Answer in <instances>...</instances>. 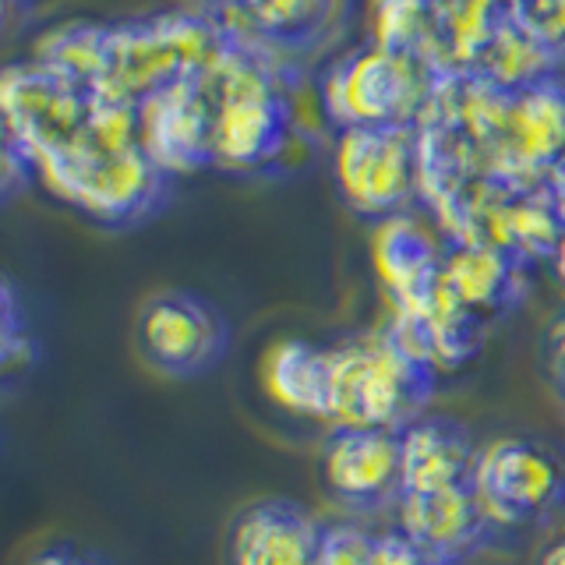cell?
<instances>
[{"label":"cell","instance_id":"obj_28","mask_svg":"<svg viewBox=\"0 0 565 565\" xmlns=\"http://www.w3.org/2000/svg\"><path fill=\"white\" fill-rule=\"evenodd\" d=\"M534 565H565V534H558L552 544H544Z\"/></svg>","mask_w":565,"mask_h":565},{"label":"cell","instance_id":"obj_2","mask_svg":"<svg viewBox=\"0 0 565 565\" xmlns=\"http://www.w3.org/2000/svg\"><path fill=\"white\" fill-rule=\"evenodd\" d=\"M435 361L396 318L388 329L332 347V424L403 431L428 414Z\"/></svg>","mask_w":565,"mask_h":565},{"label":"cell","instance_id":"obj_13","mask_svg":"<svg viewBox=\"0 0 565 565\" xmlns=\"http://www.w3.org/2000/svg\"><path fill=\"white\" fill-rule=\"evenodd\" d=\"M141 149L170 177L212 167V103L194 78L159 88L138 106Z\"/></svg>","mask_w":565,"mask_h":565},{"label":"cell","instance_id":"obj_15","mask_svg":"<svg viewBox=\"0 0 565 565\" xmlns=\"http://www.w3.org/2000/svg\"><path fill=\"white\" fill-rule=\"evenodd\" d=\"M523 258L488 241H452L441 255V287L473 318H491L512 308L523 294Z\"/></svg>","mask_w":565,"mask_h":565},{"label":"cell","instance_id":"obj_30","mask_svg":"<svg viewBox=\"0 0 565 565\" xmlns=\"http://www.w3.org/2000/svg\"><path fill=\"white\" fill-rule=\"evenodd\" d=\"M555 262H558V273H562V279H565V241H562V247H558V255H555Z\"/></svg>","mask_w":565,"mask_h":565},{"label":"cell","instance_id":"obj_21","mask_svg":"<svg viewBox=\"0 0 565 565\" xmlns=\"http://www.w3.org/2000/svg\"><path fill=\"white\" fill-rule=\"evenodd\" d=\"M106 46H110V22H93V18H75V22H61L35 35L32 57L57 75L96 88L106 67Z\"/></svg>","mask_w":565,"mask_h":565},{"label":"cell","instance_id":"obj_17","mask_svg":"<svg viewBox=\"0 0 565 565\" xmlns=\"http://www.w3.org/2000/svg\"><path fill=\"white\" fill-rule=\"evenodd\" d=\"M431 64L438 75H467L477 50L509 18V0H428Z\"/></svg>","mask_w":565,"mask_h":565},{"label":"cell","instance_id":"obj_16","mask_svg":"<svg viewBox=\"0 0 565 565\" xmlns=\"http://www.w3.org/2000/svg\"><path fill=\"white\" fill-rule=\"evenodd\" d=\"M379 269L385 282L393 287L396 311L403 318L428 315L441 294V258L428 237L403 220H388L375 244Z\"/></svg>","mask_w":565,"mask_h":565},{"label":"cell","instance_id":"obj_6","mask_svg":"<svg viewBox=\"0 0 565 565\" xmlns=\"http://www.w3.org/2000/svg\"><path fill=\"white\" fill-rule=\"evenodd\" d=\"M473 488L505 530L544 526L565 512V449L534 435L481 446Z\"/></svg>","mask_w":565,"mask_h":565},{"label":"cell","instance_id":"obj_1","mask_svg":"<svg viewBox=\"0 0 565 565\" xmlns=\"http://www.w3.org/2000/svg\"><path fill=\"white\" fill-rule=\"evenodd\" d=\"M244 18V14H241ZM230 25V43L199 82L212 103V167L265 170L290 141V99L269 43L247 29Z\"/></svg>","mask_w":565,"mask_h":565},{"label":"cell","instance_id":"obj_31","mask_svg":"<svg viewBox=\"0 0 565 565\" xmlns=\"http://www.w3.org/2000/svg\"><path fill=\"white\" fill-rule=\"evenodd\" d=\"M209 4H216V8H223V4H237V0H209Z\"/></svg>","mask_w":565,"mask_h":565},{"label":"cell","instance_id":"obj_5","mask_svg":"<svg viewBox=\"0 0 565 565\" xmlns=\"http://www.w3.org/2000/svg\"><path fill=\"white\" fill-rule=\"evenodd\" d=\"M438 71L417 53L385 50L371 40L347 53L318 82L326 117L340 131L350 128H417L435 96Z\"/></svg>","mask_w":565,"mask_h":565},{"label":"cell","instance_id":"obj_11","mask_svg":"<svg viewBox=\"0 0 565 565\" xmlns=\"http://www.w3.org/2000/svg\"><path fill=\"white\" fill-rule=\"evenodd\" d=\"M399 530L411 534L449 565H463L473 555H481L502 534V523L491 516L481 491L473 484L428 491V494H403L396 509Z\"/></svg>","mask_w":565,"mask_h":565},{"label":"cell","instance_id":"obj_14","mask_svg":"<svg viewBox=\"0 0 565 565\" xmlns=\"http://www.w3.org/2000/svg\"><path fill=\"white\" fill-rule=\"evenodd\" d=\"M477 446L473 431L449 414H424L403 428V494H428L473 484Z\"/></svg>","mask_w":565,"mask_h":565},{"label":"cell","instance_id":"obj_10","mask_svg":"<svg viewBox=\"0 0 565 565\" xmlns=\"http://www.w3.org/2000/svg\"><path fill=\"white\" fill-rule=\"evenodd\" d=\"M326 499L350 516H379L403 502V431L332 424L318 449Z\"/></svg>","mask_w":565,"mask_h":565},{"label":"cell","instance_id":"obj_8","mask_svg":"<svg viewBox=\"0 0 565 565\" xmlns=\"http://www.w3.org/2000/svg\"><path fill=\"white\" fill-rule=\"evenodd\" d=\"M335 188L347 209L388 223L420 194L417 128H350L335 141Z\"/></svg>","mask_w":565,"mask_h":565},{"label":"cell","instance_id":"obj_9","mask_svg":"<svg viewBox=\"0 0 565 565\" xmlns=\"http://www.w3.org/2000/svg\"><path fill=\"white\" fill-rule=\"evenodd\" d=\"M0 103H4V141L22 149L32 163L88 138L93 88L35 61L8 64Z\"/></svg>","mask_w":565,"mask_h":565},{"label":"cell","instance_id":"obj_27","mask_svg":"<svg viewBox=\"0 0 565 565\" xmlns=\"http://www.w3.org/2000/svg\"><path fill=\"white\" fill-rule=\"evenodd\" d=\"M25 565H114L106 555H99L96 547L78 544V541H53L40 547Z\"/></svg>","mask_w":565,"mask_h":565},{"label":"cell","instance_id":"obj_25","mask_svg":"<svg viewBox=\"0 0 565 565\" xmlns=\"http://www.w3.org/2000/svg\"><path fill=\"white\" fill-rule=\"evenodd\" d=\"M371 565H449L446 558H438L424 544H417L411 534H403L399 526L382 530L375 544V562Z\"/></svg>","mask_w":565,"mask_h":565},{"label":"cell","instance_id":"obj_23","mask_svg":"<svg viewBox=\"0 0 565 565\" xmlns=\"http://www.w3.org/2000/svg\"><path fill=\"white\" fill-rule=\"evenodd\" d=\"M509 14L555 61H565V0H509Z\"/></svg>","mask_w":565,"mask_h":565},{"label":"cell","instance_id":"obj_3","mask_svg":"<svg viewBox=\"0 0 565 565\" xmlns=\"http://www.w3.org/2000/svg\"><path fill=\"white\" fill-rule=\"evenodd\" d=\"M230 43L220 14L159 11L149 18L110 22V46L96 93L141 106L159 88L194 78Z\"/></svg>","mask_w":565,"mask_h":565},{"label":"cell","instance_id":"obj_4","mask_svg":"<svg viewBox=\"0 0 565 565\" xmlns=\"http://www.w3.org/2000/svg\"><path fill=\"white\" fill-rule=\"evenodd\" d=\"M32 167L61 202L114 230L146 223L163 209L170 191V173L141 146L110 149L85 138L64 152L35 159Z\"/></svg>","mask_w":565,"mask_h":565},{"label":"cell","instance_id":"obj_18","mask_svg":"<svg viewBox=\"0 0 565 565\" xmlns=\"http://www.w3.org/2000/svg\"><path fill=\"white\" fill-rule=\"evenodd\" d=\"M555 61L534 35L523 25H516V18H505V22L491 32V40L477 50V57L467 71V78L481 82L488 88H499V93H520L544 78H555Z\"/></svg>","mask_w":565,"mask_h":565},{"label":"cell","instance_id":"obj_24","mask_svg":"<svg viewBox=\"0 0 565 565\" xmlns=\"http://www.w3.org/2000/svg\"><path fill=\"white\" fill-rule=\"evenodd\" d=\"M35 353H40V347H35L29 332V318H22V308H18L14 282L4 279V335H0V361H4L8 379H14L18 367H32Z\"/></svg>","mask_w":565,"mask_h":565},{"label":"cell","instance_id":"obj_19","mask_svg":"<svg viewBox=\"0 0 565 565\" xmlns=\"http://www.w3.org/2000/svg\"><path fill=\"white\" fill-rule=\"evenodd\" d=\"M265 379L282 406L332 420V350L311 347L305 340L279 343L269 358Z\"/></svg>","mask_w":565,"mask_h":565},{"label":"cell","instance_id":"obj_26","mask_svg":"<svg viewBox=\"0 0 565 565\" xmlns=\"http://www.w3.org/2000/svg\"><path fill=\"white\" fill-rule=\"evenodd\" d=\"M541 367H544V382L555 393L558 406L565 411V315H558L552 329L544 332V347H541Z\"/></svg>","mask_w":565,"mask_h":565},{"label":"cell","instance_id":"obj_22","mask_svg":"<svg viewBox=\"0 0 565 565\" xmlns=\"http://www.w3.org/2000/svg\"><path fill=\"white\" fill-rule=\"evenodd\" d=\"M379 534L358 520H332L322 530V547H318L315 565H371L375 562Z\"/></svg>","mask_w":565,"mask_h":565},{"label":"cell","instance_id":"obj_20","mask_svg":"<svg viewBox=\"0 0 565 565\" xmlns=\"http://www.w3.org/2000/svg\"><path fill=\"white\" fill-rule=\"evenodd\" d=\"M347 0H237L247 29L269 46L308 50L335 29Z\"/></svg>","mask_w":565,"mask_h":565},{"label":"cell","instance_id":"obj_12","mask_svg":"<svg viewBox=\"0 0 565 565\" xmlns=\"http://www.w3.org/2000/svg\"><path fill=\"white\" fill-rule=\"evenodd\" d=\"M326 523L294 499H255L226 526V565H315Z\"/></svg>","mask_w":565,"mask_h":565},{"label":"cell","instance_id":"obj_7","mask_svg":"<svg viewBox=\"0 0 565 565\" xmlns=\"http://www.w3.org/2000/svg\"><path fill=\"white\" fill-rule=\"evenodd\" d=\"M234 347V326L220 305L194 290H159L135 318V350L159 375L191 382L216 367Z\"/></svg>","mask_w":565,"mask_h":565},{"label":"cell","instance_id":"obj_29","mask_svg":"<svg viewBox=\"0 0 565 565\" xmlns=\"http://www.w3.org/2000/svg\"><path fill=\"white\" fill-rule=\"evenodd\" d=\"M18 8H22L25 14H32V0H4V25H8V32H14L18 22H22Z\"/></svg>","mask_w":565,"mask_h":565}]
</instances>
